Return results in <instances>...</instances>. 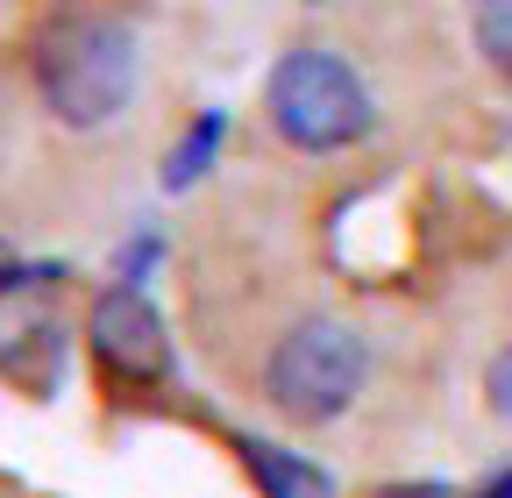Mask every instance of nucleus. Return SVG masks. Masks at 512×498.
Here are the masks:
<instances>
[{
	"instance_id": "1",
	"label": "nucleus",
	"mask_w": 512,
	"mask_h": 498,
	"mask_svg": "<svg viewBox=\"0 0 512 498\" xmlns=\"http://www.w3.org/2000/svg\"><path fill=\"white\" fill-rule=\"evenodd\" d=\"M136 72H143L136 29H121L107 15H72L36 43V93L64 129H100V121H114L136 100Z\"/></svg>"
},
{
	"instance_id": "2",
	"label": "nucleus",
	"mask_w": 512,
	"mask_h": 498,
	"mask_svg": "<svg viewBox=\"0 0 512 498\" xmlns=\"http://www.w3.org/2000/svg\"><path fill=\"white\" fill-rule=\"evenodd\" d=\"M264 107H271V129L292 150H313V157L349 150V143H363L377 129L370 86L356 79V65L335 57V50H285L271 86H264Z\"/></svg>"
},
{
	"instance_id": "3",
	"label": "nucleus",
	"mask_w": 512,
	"mask_h": 498,
	"mask_svg": "<svg viewBox=\"0 0 512 498\" xmlns=\"http://www.w3.org/2000/svg\"><path fill=\"white\" fill-rule=\"evenodd\" d=\"M363 378H370L363 335L349 321L313 314V321H292L278 335V349L264 363V399L299 427H328L363 399Z\"/></svg>"
},
{
	"instance_id": "4",
	"label": "nucleus",
	"mask_w": 512,
	"mask_h": 498,
	"mask_svg": "<svg viewBox=\"0 0 512 498\" xmlns=\"http://www.w3.org/2000/svg\"><path fill=\"white\" fill-rule=\"evenodd\" d=\"M86 342L93 356L128 385H157L171 370V335H164V314L143 285H107L93 299V321H86Z\"/></svg>"
},
{
	"instance_id": "5",
	"label": "nucleus",
	"mask_w": 512,
	"mask_h": 498,
	"mask_svg": "<svg viewBox=\"0 0 512 498\" xmlns=\"http://www.w3.org/2000/svg\"><path fill=\"white\" fill-rule=\"evenodd\" d=\"M242 449V470L256 477V491L264 498H335V477L320 470L313 456H292V449H278V442H235Z\"/></svg>"
},
{
	"instance_id": "6",
	"label": "nucleus",
	"mask_w": 512,
	"mask_h": 498,
	"mask_svg": "<svg viewBox=\"0 0 512 498\" xmlns=\"http://www.w3.org/2000/svg\"><path fill=\"white\" fill-rule=\"evenodd\" d=\"M221 129H228L221 114H207V121H192V136L178 143V157H171V171H164V185H171V193H185V185H192V178H200V171L214 164V143H221Z\"/></svg>"
},
{
	"instance_id": "7",
	"label": "nucleus",
	"mask_w": 512,
	"mask_h": 498,
	"mask_svg": "<svg viewBox=\"0 0 512 498\" xmlns=\"http://www.w3.org/2000/svg\"><path fill=\"white\" fill-rule=\"evenodd\" d=\"M470 29H477V50H484V65H498V72L512 79V0H477Z\"/></svg>"
},
{
	"instance_id": "8",
	"label": "nucleus",
	"mask_w": 512,
	"mask_h": 498,
	"mask_svg": "<svg viewBox=\"0 0 512 498\" xmlns=\"http://www.w3.org/2000/svg\"><path fill=\"white\" fill-rule=\"evenodd\" d=\"M484 406L512 427V342H505V349L491 356V370H484Z\"/></svg>"
},
{
	"instance_id": "9",
	"label": "nucleus",
	"mask_w": 512,
	"mask_h": 498,
	"mask_svg": "<svg viewBox=\"0 0 512 498\" xmlns=\"http://www.w3.org/2000/svg\"><path fill=\"white\" fill-rule=\"evenodd\" d=\"M377 498H456L448 484H392V491H377Z\"/></svg>"
},
{
	"instance_id": "10",
	"label": "nucleus",
	"mask_w": 512,
	"mask_h": 498,
	"mask_svg": "<svg viewBox=\"0 0 512 498\" xmlns=\"http://www.w3.org/2000/svg\"><path fill=\"white\" fill-rule=\"evenodd\" d=\"M477 498H512V470H498V477H491V484H484Z\"/></svg>"
}]
</instances>
